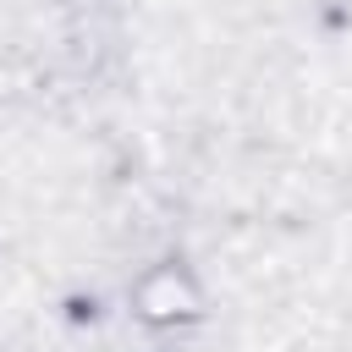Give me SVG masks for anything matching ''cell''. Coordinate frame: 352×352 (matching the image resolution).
Here are the masks:
<instances>
[{
  "mask_svg": "<svg viewBox=\"0 0 352 352\" xmlns=\"http://www.w3.org/2000/svg\"><path fill=\"white\" fill-rule=\"evenodd\" d=\"M121 314L138 336L148 341H182L192 330L209 324V280L192 264V253L165 248L154 258H143L132 270V280L121 286Z\"/></svg>",
  "mask_w": 352,
  "mask_h": 352,
  "instance_id": "obj_1",
  "label": "cell"
}]
</instances>
